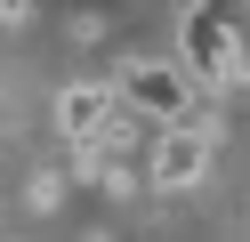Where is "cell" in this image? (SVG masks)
Returning <instances> with one entry per match:
<instances>
[{
    "mask_svg": "<svg viewBox=\"0 0 250 242\" xmlns=\"http://www.w3.org/2000/svg\"><path fill=\"white\" fill-rule=\"evenodd\" d=\"M113 89H121V105H129L137 121H153V129L202 121V81L186 73V65H162V57H129V65L113 73Z\"/></svg>",
    "mask_w": 250,
    "mask_h": 242,
    "instance_id": "cell-1",
    "label": "cell"
},
{
    "mask_svg": "<svg viewBox=\"0 0 250 242\" xmlns=\"http://www.w3.org/2000/svg\"><path fill=\"white\" fill-rule=\"evenodd\" d=\"M113 121H121V89H105V81H73V89L57 97V129L73 137V154H89Z\"/></svg>",
    "mask_w": 250,
    "mask_h": 242,
    "instance_id": "cell-4",
    "label": "cell"
},
{
    "mask_svg": "<svg viewBox=\"0 0 250 242\" xmlns=\"http://www.w3.org/2000/svg\"><path fill=\"white\" fill-rule=\"evenodd\" d=\"M210 161H218L210 121H178V129H162V154H153V194H186V186H202V177H210Z\"/></svg>",
    "mask_w": 250,
    "mask_h": 242,
    "instance_id": "cell-3",
    "label": "cell"
},
{
    "mask_svg": "<svg viewBox=\"0 0 250 242\" xmlns=\"http://www.w3.org/2000/svg\"><path fill=\"white\" fill-rule=\"evenodd\" d=\"M202 8H218V16H226V24L250 41V0H202Z\"/></svg>",
    "mask_w": 250,
    "mask_h": 242,
    "instance_id": "cell-5",
    "label": "cell"
},
{
    "mask_svg": "<svg viewBox=\"0 0 250 242\" xmlns=\"http://www.w3.org/2000/svg\"><path fill=\"white\" fill-rule=\"evenodd\" d=\"M178 65L202 81V89H234V81H242V32H234L218 8L194 0V8L178 16Z\"/></svg>",
    "mask_w": 250,
    "mask_h": 242,
    "instance_id": "cell-2",
    "label": "cell"
},
{
    "mask_svg": "<svg viewBox=\"0 0 250 242\" xmlns=\"http://www.w3.org/2000/svg\"><path fill=\"white\" fill-rule=\"evenodd\" d=\"M33 16V0H0V24H24Z\"/></svg>",
    "mask_w": 250,
    "mask_h": 242,
    "instance_id": "cell-6",
    "label": "cell"
}]
</instances>
